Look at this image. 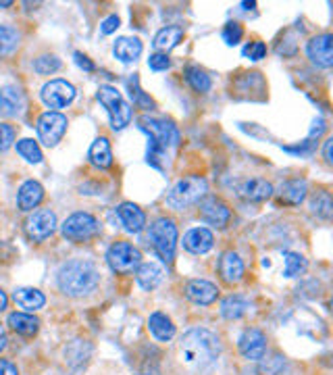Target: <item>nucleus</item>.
Returning a JSON list of instances; mask_svg holds the SVG:
<instances>
[{
	"label": "nucleus",
	"instance_id": "obj_1",
	"mask_svg": "<svg viewBox=\"0 0 333 375\" xmlns=\"http://www.w3.org/2000/svg\"><path fill=\"white\" fill-rule=\"evenodd\" d=\"M221 357V342L217 334L204 328H194L179 342V359L192 371H208Z\"/></svg>",
	"mask_w": 333,
	"mask_h": 375
},
{
	"label": "nucleus",
	"instance_id": "obj_2",
	"mask_svg": "<svg viewBox=\"0 0 333 375\" xmlns=\"http://www.w3.org/2000/svg\"><path fill=\"white\" fill-rule=\"evenodd\" d=\"M100 273L92 261L73 259L57 273V284L61 292L71 298H84L98 288Z\"/></svg>",
	"mask_w": 333,
	"mask_h": 375
},
{
	"label": "nucleus",
	"instance_id": "obj_3",
	"mask_svg": "<svg viewBox=\"0 0 333 375\" xmlns=\"http://www.w3.org/2000/svg\"><path fill=\"white\" fill-rule=\"evenodd\" d=\"M208 192V186H206V179L202 177H186V179H179L169 196H166V203L173 206V208H186L190 205H196L200 203Z\"/></svg>",
	"mask_w": 333,
	"mask_h": 375
},
{
	"label": "nucleus",
	"instance_id": "obj_4",
	"mask_svg": "<svg viewBox=\"0 0 333 375\" xmlns=\"http://www.w3.org/2000/svg\"><path fill=\"white\" fill-rule=\"evenodd\" d=\"M98 103L108 111L113 130H123L132 121V106L123 101L121 92L113 86H100Z\"/></svg>",
	"mask_w": 333,
	"mask_h": 375
},
{
	"label": "nucleus",
	"instance_id": "obj_5",
	"mask_svg": "<svg viewBox=\"0 0 333 375\" xmlns=\"http://www.w3.org/2000/svg\"><path fill=\"white\" fill-rule=\"evenodd\" d=\"M148 240L157 248V252L163 257L165 263H171L175 257V246H177V225L173 219L161 217L157 219L150 230H148Z\"/></svg>",
	"mask_w": 333,
	"mask_h": 375
},
{
	"label": "nucleus",
	"instance_id": "obj_6",
	"mask_svg": "<svg viewBox=\"0 0 333 375\" xmlns=\"http://www.w3.org/2000/svg\"><path fill=\"white\" fill-rule=\"evenodd\" d=\"M106 261L113 272L128 275L137 272V267L142 265V252L130 242H115L106 252Z\"/></svg>",
	"mask_w": 333,
	"mask_h": 375
},
{
	"label": "nucleus",
	"instance_id": "obj_7",
	"mask_svg": "<svg viewBox=\"0 0 333 375\" xmlns=\"http://www.w3.org/2000/svg\"><path fill=\"white\" fill-rule=\"evenodd\" d=\"M63 236L73 242H86L100 232L98 219L90 213H73L63 223Z\"/></svg>",
	"mask_w": 333,
	"mask_h": 375
},
{
	"label": "nucleus",
	"instance_id": "obj_8",
	"mask_svg": "<svg viewBox=\"0 0 333 375\" xmlns=\"http://www.w3.org/2000/svg\"><path fill=\"white\" fill-rule=\"evenodd\" d=\"M67 132V117L61 113L48 111L44 115H40L38 119V136L46 144V146H57L61 142V138Z\"/></svg>",
	"mask_w": 333,
	"mask_h": 375
},
{
	"label": "nucleus",
	"instance_id": "obj_9",
	"mask_svg": "<svg viewBox=\"0 0 333 375\" xmlns=\"http://www.w3.org/2000/svg\"><path fill=\"white\" fill-rule=\"evenodd\" d=\"M57 228V215L50 208H38L30 215V219L26 221V232L33 242H42L46 240Z\"/></svg>",
	"mask_w": 333,
	"mask_h": 375
},
{
	"label": "nucleus",
	"instance_id": "obj_10",
	"mask_svg": "<svg viewBox=\"0 0 333 375\" xmlns=\"http://www.w3.org/2000/svg\"><path fill=\"white\" fill-rule=\"evenodd\" d=\"M140 123H142L140 128L150 134L152 142L161 144L163 148H166V146H177V142H179V132H177V128H175L171 121L144 117V119H140Z\"/></svg>",
	"mask_w": 333,
	"mask_h": 375
},
{
	"label": "nucleus",
	"instance_id": "obj_11",
	"mask_svg": "<svg viewBox=\"0 0 333 375\" xmlns=\"http://www.w3.org/2000/svg\"><path fill=\"white\" fill-rule=\"evenodd\" d=\"M75 99V88L65 79H52L42 88V101L50 108H63Z\"/></svg>",
	"mask_w": 333,
	"mask_h": 375
},
{
	"label": "nucleus",
	"instance_id": "obj_12",
	"mask_svg": "<svg viewBox=\"0 0 333 375\" xmlns=\"http://www.w3.org/2000/svg\"><path fill=\"white\" fill-rule=\"evenodd\" d=\"M198 211L200 217H202L206 223L217 225V228H223V225L230 221V217H232L230 206L225 205L221 198H217V196H204V198L200 201Z\"/></svg>",
	"mask_w": 333,
	"mask_h": 375
},
{
	"label": "nucleus",
	"instance_id": "obj_13",
	"mask_svg": "<svg viewBox=\"0 0 333 375\" xmlns=\"http://www.w3.org/2000/svg\"><path fill=\"white\" fill-rule=\"evenodd\" d=\"M237 346H239V352H242L244 359H248V361H261L266 352V336L261 330L250 328V330H246L239 336Z\"/></svg>",
	"mask_w": 333,
	"mask_h": 375
},
{
	"label": "nucleus",
	"instance_id": "obj_14",
	"mask_svg": "<svg viewBox=\"0 0 333 375\" xmlns=\"http://www.w3.org/2000/svg\"><path fill=\"white\" fill-rule=\"evenodd\" d=\"M332 34L315 35L308 42V57L317 67H332L333 65V48H332Z\"/></svg>",
	"mask_w": 333,
	"mask_h": 375
},
{
	"label": "nucleus",
	"instance_id": "obj_15",
	"mask_svg": "<svg viewBox=\"0 0 333 375\" xmlns=\"http://www.w3.org/2000/svg\"><path fill=\"white\" fill-rule=\"evenodd\" d=\"M237 194L244 198V201H252V203H263L269 201L273 196V186L261 179V177H254V179H244L242 184H237Z\"/></svg>",
	"mask_w": 333,
	"mask_h": 375
},
{
	"label": "nucleus",
	"instance_id": "obj_16",
	"mask_svg": "<svg viewBox=\"0 0 333 375\" xmlns=\"http://www.w3.org/2000/svg\"><path fill=\"white\" fill-rule=\"evenodd\" d=\"M186 296H188L192 303L206 307V305H213V303L217 301L219 288H217L215 284L206 281V279H192V281L186 286Z\"/></svg>",
	"mask_w": 333,
	"mask_h": 375
},
{
	"label": "nucleus",
	"instance_id": "obj_17",
	"mask_svg": "<svg viewBox=\"0 0 333 375\" xmlns=\"http://www.w3.org/2000/svg\"><path fill=\"white\" fill-rule=\"evenodd\" d=\"M26 106V101H23V92L15 86H4L0 90V115L4 117H17L21 115Z\"/></svg>",
	"mask_w": 333,
	"mask_h": 375
},
{
	"label": "nucleus",
	"instance_id": "obj_18",
	"mask_svg": "<svg viewBox=\"0 0 333 375\" xmlns=\"http://www.w3.org/2000/svg\"><path fill=\"white\" fill-rule=\"evenodd\" d=\"M215 238H213V232L206 230V228H194L190 230L186 236H184V246L186 250L194 252V254H204L213 248Z\"/></svg>",
	"mask_w": 333,
	"mask_h": 375
},
{
	"label": "nucleus",
	"instance_id": "obj_19",
	"mask_svg": "<svg viewBox=\"0 0 333 375\" xmlns=\"http://www.w3.org/2000/svg\"><path fill=\"white\" fill-rule=\"evenodd\" d=\"M117 215H119L121 223L125 225V230H128V232H133V234L142 232L144 225H146V215H144V211L137 205H133V203H123V205L117 206Z\"/></svg>",
	"mask_w": 333,
	"mask_h": 375
},
{
	"label": "nucleus",
	"instance_id": "obj_20",
	"mask_svg": "<svg viewBox=\"0 0 333 375\" xmlns=\"http://www.w3.org/2000/svg\"><path fill=\"white\" fill-rule=\"evenodd\" d=\"M6 323L13 332H17L21 336H28V338H32L40 332V319L33 317L32 313H11Z\"/></svg>",
	"mask_w": 333,
	"mask_h": 375
},
{
	"label": "nucleus",
	"instance_id": "obj_21",
	"mask_svg": "<svg viewBox=\"0 0 333 375\" xmlns=\"http://www.w3.org/2000/svg\"><path fill=\"white\" fill-rule=\"evenodd\" d=\"M13 301L19 308H23L26 313H33L46 305V296L35 290V288H17L13 292Z\"/></svg>",
	"mask_w": 333,
	"mask_h": 375
},
{
	"label": "nucleus",
	"instance_id": "obj_22",
	"mask_svg": "<svg viewBox=\"0 0 333 375\" xmlns=\"http://www.w3.org/2000/svg\"><path fill=\"white\" fill-rule=\"evenodd\" d=\"M148 330L159 342H169L175 336V325H173L171 317H166L161 310H157L148 317Z\"/></svg>",
	"mask_w": 333,
	"mask_h": 375
},
{
	"label": "nucleus",
	"instance_id": "obj_23",
	"mask_svg": "<svg viewBox=\"0 0 333 375\" xmlns=\"http://www.w3.org/2000/svg\"><path fill=\"white\" fill-rule=\"evenodd\" d=\"M219 272H221V277L227 281V284H237L244 275V261L239 259L237 252H225L221 257V265H219Z\"/></svg>",
	"mask_w": 333,
	"mask_h": 375
},
{
	"label": "nucleus",
	"instance_id": "obj_24",
	"mask_svg": "<svg viewBox=\"0 0 333 375\" xmlns=\"http://www.w3.org/2000/svg\"><path fill=\"white\" fill-rule=\"evenodd\" d=\"M44 198V188L38 184V181H26L21 188H19V196H17V203H19V208L21 211H32L35 206L42 203Z\"/></svg>",
	"mask_w": 333,
	"mask_h": 375
},
{
	"label": "nucleus",
	"instance_id": "obj_25",
	"mask_svg": "<svg viewBox=\"0 0 333 375\" xmlns=\"http://www.w3.org/2000/svg\"><path fill=\"white\" fill-rule=\"evenodd\" d=\"M306 190H308V186L304 179H290L279 188V203L292 206L300 205L306 196Z\"/></svg>",
	"mask_w": 333,
	"mask_h": 375
},
{
	"label": "nucleus",
	"instance_id": "obj_26",
	"mask_svg": "<svg viewBox=\"0 0 333 375\" xmlns=\"http://www.w3.org/2000/svg\"><path fill=\"white\" fill-rule=\"evenodd\" d=\"M137 284L144 288V290H154L161 281H163V277H165V272H163V267L161 265H157V263H146V265H140L137 267Z\"/></svg>",
	"mask_w": 333,
	"mask_h": 375
},
{
	"label": "nucleus",
	"instance_id": "obj_27",
	"mask_svg": "<svg viewBox=\"0 0 333 375\" xmlns=\"http://www.w3.org/2000/svg\"><path fill=\"white\" fill-rule=\"evenodd\" d=\"M142 55V42L137 38H119L115 42V57L123 63H133Z\"/></svg>",
	"mask_w": 333,
	"mask_h": 375
},
{
	"label": "nucleus",
	"instance_id": "obj_28",
	"mask_svg": "<svg viewBox=\"0 0 333 375\" xmlns=\"http://www.w3.org/2000/svg\"><path fill=\"white\" fill-rule=\"evenodd\" d=\"M90 161L98 169H108L113 165V152H111V144H108L106 138H98L92 144V148H90Z\"/></svg>",
	"mask_w": 333,
	"mask_h": 375
},
{
	"label": "nucleus",
	"instance_id": "obj_29",
	"mask_svg": "<svg viewBox=\"0 0 333 375\" xmlns=\"http://www.w3.org/2000/svg\"><path fill=\"white\" fill-rule=\"evenodd\" d=\"M248 310H250V303H248L244 296H237V294L227 296V298L221 303V315H223L225 319H230V321L244 317Z\"/></svg>",
	"mask_w": 333,
	"mask_h": 375
},
{
	"label": "nucleus",
	"instance_id": "obj_30",
	"mask_svg": "<svg viewBox=\"0 0 333 375\" xmlns=\"http://www.w3.org/2000/svg\"><path fill=\"white\" fill-rule=\"evenodd\" d=\"M181 35H184V30L181 28H163L159 34L154 35V46L159 48V50H171V48H175L179 42H181Z\"/></svg>",
	"mask_w": 333,
	"mask_h": 375
},
{
	"label": "nucleus",
	"instance_id": "obj_31",
	"mask_svg": "<svg viewBox=\"0 0 333 375\" xmlns=\"http://www.w3.org/2000/svg\"><path fill=\"white\" fill-rule=\"evenodd\" d=\"M21 34L11 26H0V57H6L17 50Z\"/></svg>",
	"mask_w": 333,
	"mask_h": 375
},
{
	"label": "nucleus",
	"instance_id": "obj_32",
	"mask_svg": "<svg viewBox=\"0 0 333 375\" xmlns=\"http://www.w3.org/2000/svg\"><path fill=\"white\" fill-rule=\"evenodd\" d=\"M283 261H286V272H283L286 277H298L308 267L306 259L298 252H283Z\"/></svg>",
	"mask_w": 333,
	"mask_h": 375
},
{
	"label": "nucleus",
	"instance_id": "obj_33",
	"mask_svg": "<svg viewBox=\"0 0 333 375\" xmlns=\"http://www.w3.org/2000/svg\"><path fill=\"white\" fill-rule=\"evenodd\" d=\"M186 79H188V84H190L196 92H208V90H210V77L206 75L204 69L188 67V71H186Z\"/></svg>",
	"mask_w": 333,
	"mask_h": 375
},
{
	"label": "nucleus",
	"instance_id": "obj_34",
	"mask_svg": "<svg viewBox=\"0 0 333 375\" xmlns=\"http://www.w3.org/2000/svg\"><path fill=\"white\" fill-rule=\"evenodd\" d=\"M310 208H312V213H315L317 217H321V219H332L333 203L329 192H319V194L312 198Z\"/></svg>",
	"mask_w": 333,
	"mask_h": 375
},
{
	"label": "nucleus",
	"instance_id": "obj_35",
	"mask_svg": "<svg viewBox=\"0 0 333 375\" xmlns=\"http://www.w3.org/2000/svg\"><path fill=\"white\" fill-rule=\"evenodd\" d=\"M17 152H19L26 161H30V163H42V150H40L38 142H33L30 138L17 142Z\"/></svg>",
	"mask_w": 333,
	"mask_h": 375
},
{
	"label": "nucleus",
	"instance_id": "obj_36",
	"mask_svg": "<svg viewBox=\"0 0 333 375\" xmlns=\"http://www.w3.org/2000/svg\"><path fill=\"white\" fill-rule=\"evenodd\" d=\"M286 367V359L283 354H271V357H263L261 359V365H259V371L261 375H279Z\"/></svg>",
	"mask_w": 333,
	"mask_h": 375
},
{
	"label": "nucleus",
	"instance_id": "obj_37",
	"mask_svg": "<svg viewBox=\"0 0 333 375\" xmlns=\"http://www.w3.org/2000/svg\"><path fill=\"white\" fill-rule=\"evenodd\" d=\"M33 69H35L40 75H50V73H55V71L61 69V61H59L55 55H44V57L35 59Z\"/></svg>",
	"mask_w": 333,
	"mask_h": 375
},
{
	"label": "nucleus",
	"instance_id": "obj_38",
	"mask_svg": "<svg viewBox=\"0 0 333 375\" xmlns=\"http://www.w3.org/2000/svg\"><path fill=\"white\" fill-rule=\"evenodd\" d=\"M128 86H130V90H132L130 94H132L133 103L137 104V106H142V108H152V106H154V103H152L142 90H140V86H137V77H135V75L128 82Z\"/></svg>",
	"mask_w": 333,
	"mask_h": 375
},
{
	"label": "nucleus",
	"instance_id": "obj_39",
	"mask_svg": "<svg viewBox=\"0 0 333 375\" xmlns=\"http://www.w3.org/2000/svg\"><path fill=\"white\" fill-rule=\"evenodd\" d=\"M223 40H225V44H230V46H235V44H239L242 42V38H244V30H242V26L239 23H235V21H230L225 28H223Z\"/></svg>",
	"mask_w": 333,
	"mask_h": 375
},
{
	"label": "nucleus",
	"instance_id": "obj_40",
	"mask_svg": "<svg viewBox=\"0 0 333 375\" xmlns=\"http://www.w3.org/2000/svg\"><path fill=\"white\" fill-rule=\"evenodd\" d=\"M266 55V46L263 42H250L246 48H244V57H250L252 61H261L265 59Z\"/></svg>",
	"mask_w": 333,
	"mask_h": 375
},
{
	"label": "nucleus",
	"instance_id": "obj_41",
	"mask_svg": "<svg viewBox=\"0 0 333 375\" xmlns=\"http://www.w3.org/2000/svg\"><path fill=\"white\" fill-rule=\"evenodd\" d=\"M15 142V128L9 123H0V152H4Z\"/></svg>",
	"mask_w": 333,
	"mask_h": 375
},
{
	"label": "nucleus",
	"instance_id": "obj_42",
	"mask_svg": "<svg viewBox=\"0 0 333 375\" xmlns=\"http://www.w3.org/2000/svg\"><path fill=\"white\" fill-rule=\"evenodd\" d=\"M148 67L152 71H165V69L171 67V59L166 57L165 52H154L148 59Z\"/></svg>",
	"mask_w": 333,
	"mask_h": 375
},
{
	"label": "nucleus",
	"instance_id": "obj_43",
	"mask_svg": "<svg viewBox=\"0 0 333 375\" xmlns=\"http://www.w3.org/2000/svg\"><path fill=\"white\" fill-rule=\"evenodd\" d=\"M117 28H119V17H117V15H111L108 19L102 21V28H100V30H102V34H113Z\"/></svg>",
	"mask_w": 333,
	"mask_h": 375
},
{
	"label": "nucleus",
	"instance_id": "obj_44",
	"mask_svg": "<svg viewBox=\"0 0 333 375\" xmlns=\"http://www.w3.org/2000/svg\"><path fill=\"white\" fill-rule=\"evenodd\" d=\"M75 63L81 69H86V71H94V63L86 55H81V52H75Z\"/></svg>",
	"mask_w": 333,
	"mask_h": 375
},
{
	"label": "nucleus",
	"instance_id": "obj_45",
	"mask_svg": "<svg viewBox=\"0 0 333 375\" xmlns=\"http://www.w3.org/2000/svg\"><path fill=\"white\" fill-rule=\"evenodd\" d=\"M0 375H19V371H17V367L11 361L0 359Z\"/></svg>",
	"mask_w": 333,
	"mask_h": 375
},
{
	"label": "nucleus",
	"instance_id": "obj_46",
	"mask_svg": "<svg viewBox=\"0 0 333 375\" xmlns=\"http://www.w3.org/2000/svg\"><path fill=\"white\" fill-rule=\"evenodd\" d=\"M332 148H333V138H327V140H325V148H323V155H325V161H327V163H333Z\"/></svg>",
	"mask_w": 333,
	"mask_h": 375
},
{
	"label": "nucleus",
	"instance_id": "obj_47",
	"mask_svg": "<svg viewBox=\"0 0 333 375\" xmlns=\"http://www.w3.org/2000/svg\"><path fill=\"white\" fill-rule=\"evenodd\" d=\"M6 307H9V296H6V292L0 288V313L6 310Z\"/></svg>",
	"mask_w": 333,
	"mask_h": 375
},
{
	"label": "nucleus",
	"instance_id": "obj_48",
	"mask_svg": "<svg viewBox=\"0 0 333 375\" xmlns=\"http://www.w3.org/2000/svg\"><path fill=\"white\" fill-rule=\"evenodd\" d=\"M242 6H244V9H254L256 2H254V0H250V2H242Z\"/></svg>",
	"mask_w": 333,
	"mask_h": 375
},
{
	"label": "nucleus",
	"instance_id": "obj_49",
	"mask_svg": "<svg viewBox=\"0 0 333 375\" xmlns=\"http://www.w3.org/2000/svg\"><path fill=\"white\" fill-rule=\"evenodd\" d=\"M4 348H6V338H4V336L0 334V352H2Z\"/></svg>",
	"mask_w": 333,
	"mask_h": 375
},
{
	"label": "nucleus",
	"instance_id": "obj_50",
	"mask_svg": "<svg viewBox=\"0 0 333 375\" xmlns=\"http://www.w3.org/2000/svg\"><path fill=\"white\" fill-rule=\"evenodd\" d=\"M11 4H13L11 0H2V2H0V6H11Z\"/></svg>",
	"mask_w": 333,
	"mask_h": 375
}]
</instances>
